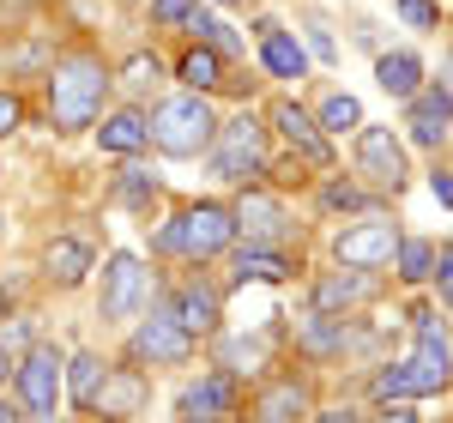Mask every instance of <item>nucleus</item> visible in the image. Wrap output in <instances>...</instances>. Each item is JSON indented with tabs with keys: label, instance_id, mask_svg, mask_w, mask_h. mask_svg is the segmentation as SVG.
Wrapping results in <instances>:
<instances>
[{
	"label": "nucleus",
	"instance_id": "f257e3e1",
	"mask_svg": "<svg viewBox=\"0 0 453 423\" xmlns=\"http://www.w3.org/2000/svg\"><path fill=\"white\" fill-rule=\"evenodd\" d=\"M104 91H109L104 61H97V55H67L61 67L49 73V115H55V127H61V134L91 127L97 109H104Z\"/></svg>",
	"mask_w": 453,
	"mask_h": 423
},
{
	"label": "nucleus",
	"instance_id": "f03ea898",
	"mask_svg": "<svg viewBox=\"0 0 453 423\" xmlns=\"http://www.w3.org/2000/svg\"><path fill=\"white\" fill-rule=\"evenodd\" d=\"M145 134L157 140V151H170V158H200L211 145V134H218V115H211L206 91H188V97H164V104L151 109Z\"/></svg>",
	"mask_w": 453,
	"mask_h": 423
},
{
	"label": "nucleus",
	"instance_id": "7ed1b4c3",
	"mask_svg": "<svg viewBox=\"0 0 453 423\" xmlns=\"http://www.w3.org/2000/svg\"><path fill=\"white\" fill-rule=\"evenodd\" d=\"M236 242V212L230 206H181L175 212V224L157 230V248L164 254H188V260H211V254H224V248Z\"/></svg>",
	"mask_w": 453,
	"mask_h": 423
},
{
	"label": "nucleus",
	"instance_id": "20e7f679",
	"mask_svg": "<svg viewBox=\"0 0 453 423\" xmlns=\"http://www.w3.org/2000/svg\"><path fill=\"white\" fill-rule=\"evenodd\" d=\"M448 333H418V351L375 375V399H418L448 388Z\"/></svg>",
	"mask_w": 453,
	"mask_h": 423
},
{
	"label": "nucleus",
	"instance_id": "39448f33",
	"mask_svg": "<svg viewBox=\"0 0 453 423\" xmlns=\"http://www.w3.org/2000/svg\"><path fill=\"white\" fill-rule=\"evenodd\" d=\"M211 170H218V181H254L266 176V127L254 121V115H236V121H224L218 134H211Z\"/></svg>",
	"mask_w": 453,
	"mask_h": 423
},
{
	"label": "nucleus",
	"instance_id": "423d86ee",
	"mask_svg": "<svg viewBox=\"0 0 453 423\" xmlns=\"http://www.w3.org/2000/svg\"><path fill=\"white\" fill-rule=\"evenodd\" d=\"M19 399L36 423L55 418V399H61V351L55 345H31L19 363Z\"/></svg>",
	"mask_w": 453,
	"mask_h": 423
},
{
	"label": "nucleus",
	"instance_id": "0eeeda50",
	"mask_svg": "<svg viewBox=\"0 0 453 423\" xmlns=\"http://www.w3.org/2000/svg\"><path fill=\"white\" fill-rule=\"evenodd\" d=\"M145 296H151V273L134 254H115L104 266V320H134Z\"/></svg>",
	"mask_w": 453,
	"mask_h": 423
},
{
	"label": "nucleus",
	"instance_id": "6e6552de",
	"mask_svg": "<svg viewBox=\"0 0 453 423\" xmlns=\"http://www.w3.org/2000/svg\"><path fill=\"white\" fill-rule=\"evenodd\" d=\"M145 399H151V388H145L140 369H104V381H97V393H91L85 411H97L104 423H127V418L145 411Z\"/></svg>",
	"mask_w": 453,
	"mask_h": 423
},
{
	"label": "nucleus",
	"instance_id": "1a4fd4ad",
	"mask_svg": "<svg viewBox=\"0 0 453 423\" xmlns=\"http://www.w3.org/2000/svg\"><path fill=\"white\" fill-rule=\"evenodd\" d=\"M134 357H140V363H188V357H194V333L175 320V309H157L151 320H140Z\"/></svg>",
	"mask_w": 453,
	"mask_h": 423
},
{
	"label": "nucleus",
	"instance_id": "9d476101",
	"mask_svg": "<svg viewBox=\"0 0 453 423\" xmlns=\"http://www.w3.org/2000/svg\"><path fill=\"white\" fill-rule=\"evenodd\" d=\"M357 164H363V176L375 181V188H393V194L411 176V170H405V145L393 140L387 127H363V134H357Z\"/></svg>",
	"mask_w": 453,
	"mask_h": 423
},
{
	"label": "nucleus",
	"instance_id": "9b49d317",
	"mask_svg": "<svg viewBox=\"0 0 453 423\" xmlns=\"http://www.w3.org/2000/svg\"><path fill=\"white\" fill-rule=\"evenodd\" d=\"M393 248H399V230L387 224V218H363V224H350L345 236H339V266H387L393 260Z\"/></svg>",
	"mask_w": 453,
	"mask_h": 423
},
{
	"label": "nucleus",
	"instance_id": "f8f14e48",
	"mask_svg": "<svg viewBox=\"0 0 453 423\" xmlns=\"http://www.w3.org/2000/svg\"><path fill=\"white\" fill-rule=\"evenodd\" d=\"M273 127L290 140V151H296L303 164H314V170H326V164H333V145L320 140V127H314V115H309L303 104L279 97V104H273Z\"/></svg>",
	"mask_w": 453,
	"mask_h": 423
},
{
	"label": "nucleus",
	"instance_id": "ddd939ff",
	"mask_svg": "<svg viewBox=\"0 0 453 423\" xmlns=\"http://www.w3.org/2000/svg\"><path fill=\"white\" fill-rule=\"evenodd\" d=\"M405 104H411L405 127H411V140H418V145H441V140H448V127H453V91H441V85H435V91H423V85H418Z\"/></svg>",
	"mask_w": 453,
	"mask_h": 423
},
{
	"label": "nucleus",
	"instance_id": "4468645a",
	"mask_svg": "<svg viewBox=\"0 0 453 423\" xmlns=\"http://www.w3.org/2000/svg\"><path fill=\"white\" fill-rule=\"evenodd\" d=\"M236 230L248 242H290V218L273 194H242L236 200Z\"/></svg>",
	"mask_w": 453,
	"mask_h": 423
},
{
	"label": "nucleus",
	"instance_id": "2eb2a0df",
	"mask_svg": "<svg viewBox=\"0 0 453 423\" xmlns=\"http://www.w3.org/2000/svg\"><path fill=\"white\" fill-rule=\"evenodd\" d=\"M254 31H260V61H266L273 79H303V73H309V49H303L290 31H279L273 19H266V25H254Z\"/></svg>",
	"mask_w": 453,
	"mask_h": 423
},
{
	"label": "nucleus",
	"instance_id": "dca6fc26",
	"mask_svg": "<svg viewBox=\"0 0 453 423\" xmlns=\"http://www.w3.org/2000/svg\"><path fill=\"white\" fill-rule=\"evenodd\" d=\"M230 405H236V381H230V375H206V381H194V388L181 393L175 411L188 423H211V418H224Z\"/></svg>",
	"mask_w": 453,
	"mask_h": 423
},
{
	"label": "nucleus",
	"instance_id": "f3484780",
	"mask_svg": "<svg viewBox=\"0 0 453 423\" xmlns=\"http://www.w3.org/2000/svg\"><path fill=\"white\" fill-rule=\"evenodd\" d=\"M296 266H290V254H279V248H260V242H248L236 260H230V279L236 284H279L290 279Z\"/></svg>",
	"mask_w": 453,
	"mask_h": 423
},
{
	"label": "nucleus",
	"instance_id": "a211bd4d",
	"mask_svg": "<svg viewBox=\"0 0 453 423\" xmlns=\"http://www.w3.org/2000/svg\"><path fill=\"white\" fill-rule=\"evenodd\" d=\"M363 296H375V279H363V266H357V273H326V279L314 284V309H320V315L350 309V303H363Z\"/></svg>",
	"mask_w": 453,
	"mask_h": 423
},
{
	"label": "nucleus",
	"instance_id": "6ab92c4d",
	"mask_svg": "<svg viewBox=\"0 0 453 423\" xmlns=\"http://www.w3.org/2000/svg\"><path fill=\"white\" fill-rule=\"evenodd\" d=\"M175 320H181L188 333H211V327H218V290L200 284V279H188L175 290Z\"/></svg>",
	"mask_w": 453,
	"mask_h": 423
},
{
	"label": "nucleus",
	"instance_id": "aec40b11",
	"mask_svg": "<svg viewBox=\"0 0 453 423\" xmlns=\"http://www.w3.org/2000/svg\"><path fill=\"white\" fill-rule=\"evenodd\" d=\"M42 266H49V279L55 284H79L91 273V248L73 242V236H55V242L42 248Z\"/></svg>",
	"mask_w": 453,
	"mask_h": 423
},
{
	"label": "nucleus",
	"instance_id": "412c9836",
	"mask_svg": "<svg viewBox=\"0 0 453 423\" xmlns=\"http://www.w3.org/2000/svg\"><path fill=\"white\" fill-rule=\"evenodd\" d=\"M97 140H104V151H145L151 145V134H145V115H134V109H121V115H109L104 127H97Z\"/></svg>",
	"mask_w": 453,
	"mask_h": 423
},
{
	"label": "nucleus",
	"instance_id": "4be33fe9",
	"mask_svg": "<svg viewBox=\"0 0 453 423\" xmlns=\"http://www.w3.org/2000/svg\"><path fill=\"white\" fill-rule=\"evenodd\" d=\"M375 79H381L387 97H411V91H418V79H423V67H418V55H405V49H399V55H381V61H375Z\"/></svg>",
	"mask_w": 453,
	"mask_h": 423
},
{
	"label": "nucleus",
	"instance_id": "5701e85b",
	"mask_svg": "<svg viewBox=\"0 0 453 423\" xmlns=\"http://www.w3.org/2000/svg\"><path fill=\"white\" fill-rule=\"evenodd\" d=\"M303 411V381H273L254 405V423H290Z\"/></svg>",
	"mask_w": 453,
	"mask_h": 423
},
{
	"label": "nucleus",
	"instance_id": "b1692460",
	"mask_svg": "<svg viewBox=\"0 0 453 423\" xmlns=\"http://www.w3.org/2000/svg\"><path fill=\"white\" fill-rule=\"evenodd\" d=\"M175 79H181L188 91H211V85H224V61H218V49H188L181 67H175Z\"/></svg>",
	"mask_w": 453,
	"mask_h": 423
},
{
	"label": "nucleus",
	"instance_id": "393cba45",
	"mask_svg": "<svg viewBox=\"0 0 453 423\" xmlns=\"http://www.w3.org/2000/svg\"><path fill=\"white\" fill-rule=\"evenodd\" d=\"M67 369V393H73V405H91V393H97V381H104V357H91V351H79L73 363H61Z\"/></svg>",
	"mask_w": 453,
	"mask_h": 423
},
{
	"label": "nucleus",
	"instance_id": "a878e982",
	"mask_svg": "<svg viewBox=\"0 0 453 423\" xmlns=\"http://www.w3.org/2000/svg\"><path fill=\"white\" fill-rule=\"evenodd\" d=\"M303 345H309V351H345L350 327H345V320H333V315H309V320H303Z\"/></svg>",
	"mask_w": 453,
	"mask_h": 423
},
{
	"label": "nucleus",
	"instance_id": "bb28decb",
	"mask_svg": "<svg viewBox=\"0 0 453 423\" xmlns=\"http://www.w3.org/2000/svg\"><path fill=\"white\" fill-rule=\"evenodd\" d=\"M314 127H326V134H350V127H363V104L345 97V91H333L326 104H320V121Z\"/></svg>",
	"mask_w": 453,
	"mask_h": 423
},
{
	"label": "nucleus",
	"instance_id": "cd10ccee",
	"mask_svg": "<svg viewBox=\"0 0 453 423\" xmlns=\"http://www.w3.org/2000/svg\"><path fill=\"white\" fill-rule=\"evenodd\" d=\"M224 369H230V375H248V369H260V363H266V339H224Z\"/></svg>",
	"mask_w": 453,
	"mask_h": 423
},
{
	"label": "nucleus",
	"instance_id": "c85d7f7f",
	"mask_svg": "<svg viewBox=\"0 0 453 423\" xmlns=\"http://www.w3.org/2000/svg\"><path fill=\"white\" fill-rule=\"evenodd\" d=\"M393 254H399V279L405 284H423L429 273H435V248L429 242H399Z\"/></svg>",
	"mask_w": 453,
	"mask_h": 423
},
{
	"label": "nucleus",
	"instance_id": "c756f323",
	"mask_svg": "<svg viewBox=\"0 0 453 423\" xmlns=\"http://www.w3.org/2000/svg\"><path fill=\"white\" fill-rule=\"evenodd\" d=\"M115 200H121V206H151V200H157V176H145V170H121Z\"/></svg>",
	"mask_w": 453,
	"mask_h": 423
},
{
	"label": "nucleus",
	"instance_id": "7c9ffc66",
	"mask_svg": "<svg viewBox=\"0 0 453 423\" xmlns=\"http://www.w3.org/2000/svg\"><path fill=\"white\" fill-rule=\"evenodd\" d=\"M188 31L200 36V42H218V49H236V36H230V25H218L211 12H200V6L188 12Z\"/></svg>",
	"mask_w": 453,
	"mask_h": 423
},
{
	"label": "nucleus",
	"instance_id": "2f4dec72",
	"mask_svg": "<svg viewBox=\"0 0 453 423\" xmlns=\"http://www.w3.org/2000/svg\"><path fill=\"white\" fill-rule=\"evenodd\" d=\"M151 85H157V55H134L127 73H121V91H134V97H140V91H151Z\"/></svg>",
	"mask_w": 453,
	"mask_h": 423
},
{
	"label": "nucleus",
	"instance_id": "473e14b6",
	"mask_svg": "<svg viewBox=\"0 0 453 423\" xmlns=\"http://www.w3.org/2000/svg\"><path fill=\"white\" fill-rule=\"evenodd\" d=\"M399 19L411 31H435V0H399Z\"/></svg>",
	"mask_w": 453,
	"mask_h": 423
},
{
	"label": "nucleus",
	"instance_id": "72a5a7b5",
	"mask_svg": "<svg viewBox=\"0 0 453 423\" xmlns=\"http://www.w3.org/2000/svg\"><path fill=\"white\" fill-rule=\"evenodd\" d=\"M188 12H194V0H151V19L157 25H188Z\"/></svg>",
	"mask_w": 453,
	"mask_h": 423
},
{
	"label": "nucleus",
	"instance_id": "f704fd0d",
	"mask_svg": "<svg viewBox=\"0 0 453 423\" xmlns=\"http://www.w3.org/2000/svg\"><path fill=\"white\" fill-rule=\"evenodd\" d=\"M429 279L441 284V309H453V248L435 254V273H429Z\"/></svg>",
	"mask_w": 453,
	"mask_h": 423
},
{
	"label": "nucleus",
	"instance_id": "c9c22d12",
	"mask_svg": "<svg viewBox=\"0 0 453 423\" xmlns=\"http://www.w3.org/2000/svg\"><path fill=\"white\" fill-rule=\"evenodd\" d=\"M320 200H326V206H333V212H339V206H363V194H357V188H345V181H333V188H326V194H320Z\"/></svg>",
	"mask_w": 453,
	"mask_h": 423
},
{
	"label": "nucleus",
	"instance_id": "e433bc0d",
	"mask_svg": "<svg viewBox=\"0 0 453 423\" xmlns=\"http://www.w3.org/2000/svg\"><path fill=\"white\" fill-rule=\"evenodd\" d=\"M19 115H25V109H19V97H12V91H0V140L19 127Z\"/></svg>",
	"mask_w": 453,
	"mask_h": 423
},
{
	"label": "nucleus",
	"instance_id": "4c0bfd02",
	"mask_svg": "<svg viewBox=\"0 0 453 423\" xmlns=\"http://www.w3.org/2000/svg\"><path fill=\"white\" fill-rule=\"evenodd\" d=\"M429 188H435V200H441V206H453V176H441V170H435V176H429Z\"/></svg>",
	"mask_w": 453,
	"mask_h": 423
},
{
	"label": "nucleus",
	"instance_id": "58836bf2",
	"mask_svg": "<svg viewBox=\"0 0 453 423\" xmlns=\"http://www.w3.org/2000/svg\"><path fill=\"white\" fill-rule=\"evenodd\" d=\"M309 42H314V55H320V61H333V36L320 31V25H314V36H309Z\"/></svg>",
	"mask_w": 453,
	"mask_h": 423
},
{
	"label": "nucleus",
	"instance_id": "ea45409f",
	"mask_svg": "<svg viewBox=\"0 0 453 423\" xmlns=\"http://www.w3.org/2000/svg\"><path fill=\"white\" fill-rule=\"evenodd\" d=\"M381 423H418V418H411L405 405H393V411H381Z\"/></svg>",
	"mask_w": 453,
	"mask_h": 423
},
{
	"label": "nucleus",
	"instance_id": "a19ab883",
	"mask_svg": "<svg viewBox=\"0 0 453 423\" xmlns=\"http://www.w3.org/2000/svg\"><path fill=\"white\" fill-rule=\"evenodd\" d=\"M314 423H357V411H320Z\"/></svg>",
	"mask_w": 453,
	"mask_h": 423
},
{
	"label": "nucleus",
	"instance_id": "79ce46f5",
	"mask_svg": "<svg viewBox=\"0 0 453 423\" xmlns=\"http://www.w3.org/2000/svg\"><path fill=\"white\" fill-rule=\"evenodd\" d=\"M0 423H19V405H6V399H0Z\"/></svg>",
	"mask_w": 453,
	"mask_h": 423
},
{
	"label": "nucleus",
	"instance_id": "37998d69",
	"mask_svg": "<svg viewBox=\"0 0 453 423\" xmlns=\"http://www.w3.org/2000/svg\"><path fill=\"white\" fill-rule=\"evenodd\" d=\"M0 381H6V345H0Z\"/></svg>",
	"mask_w": 453,
	"mask_h": 423
},
{
	"label": "nucleus",
	"instance_id": "c03bdc74",
	"mask_svg": "<svg viewBox=\"0 0 453 423\" xmlns=\"http://www.w3.org/2000/svg\"><path fill=\"white\" fill-rule=\"evenodd\" d=\"M448 91H453V61H448Z\"/></svg>",
	"mask_w": 453,
	"mask_h": 423
},
{
	"label": "nucleus",
	"instance_id": "a18cd8bd",
	"mask_svg": "<svg viewBox=\"0 0 453 423\" xmlns=\"http://www.w3.org/2000/svg\"><path fill=\"white\" fill-rule=\"evenodd\" d=\"M224 6H230V0H224Z\"/></svg>",
	"mask_w": 453,
	"mask_h": 423
}]
</instances>
